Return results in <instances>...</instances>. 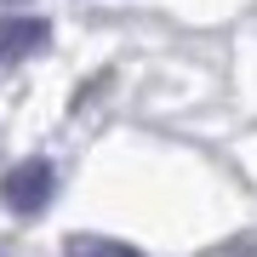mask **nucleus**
Returning <instances> with one entry per match:
<instances>
[{"label":"nucleus","instance_id":"nucleus-1","mask_svg":"<svg viewBox=\"0 0 257 257\" xmlns=\"http://www.w3.org/2000/svg\"><path fill=\"white\" fill-rule=\"evenodd\" d=\"M52 189H57L52 160H23V166H12V172L0 177V200H6V211H18V217H35V211H46Z\"/></svg>","mask_w":257,"mask_h":257},{"label":"nucleus","instance_id":"nucleus-2","mask_svg":"<svg viewBox=\"0 0 257 257\" xmlns=\"http://www.w3.org/2000/svg\"><path fill=\"white\" fill-rule=\"evenodd\" d=\"M52 40L46 18H0V63H23Z\"/></svg>","mask_w":257,"mask_h":257},{"label":"nucleus","instance_id":"nucleus-3","mask_svg":"<svg viewBox=\"0 0 257 257\" xmlns=\"http://www.w3.org/2000/svg\"><path fill=\"white\" fill-rule=\"evenodd\" d=\"M63 257H143V251L126 246V240H109V234H69Z\"/></svg>","mask_w":257,"mask_h":257}]
</instances>
